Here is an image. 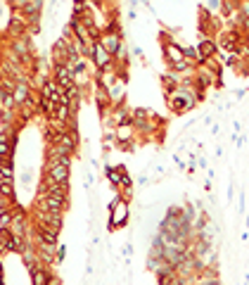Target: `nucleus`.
<instances>
[{"mask_svg": "<svg viewBox=\"0 0 249 285\" xmlns=\"http://www.w3.org/2000/svg\"><path fill=\"white\" fill-rule=\"evenodd\" d=\"M197 48H199V53H202V57H204V62H207V57H214V55H216V43L211 41V38H204Z\"/></svg>", "mask_w": 249, "mask_h": 285, "instance_id": "obj_13", "label": "nucleus"}, {"mask_svg": "<svg viewBox=\"0 0 249 285\" xmlns=\"http://www.w3.org/2000/svg\"><path fill=\"white\" fill-rule=\"evenodd\" d=\"M33 217H36V226L50 228V231H55V233H59L62 226H64L62 214H57V212H38V209H33Z\"/></svg>", "mask_w": 249, "mask_h": 285, "instance_id": "obj_5", "label": "nucleus"}, {"mask_svg": "<svg viewBox=\"0 0 249 285\" xmlns=\"http://www.w3.org/2000/svg\"><path fill=\"white\" fill-rule=\"evenodd\" d=\"M93 64H95L100 71H105V69H116L114 64H116V57L102 45V41H95V48H93Z\"/></svg>", "mask_w": 249, "mask_h": 285, "instance_id": "obj_4", "label": "nucleus"}, {"mask_svg": "<svg viewBox=\"0 0 249 285\" xmlns=\"http://www.w3.org/2000/svg\"><path fill=\"white\" fill-rule=\"evenodd\" d=\"M110 91V97H111V105H121V100L126 97V76H119L114 86L107 88Z\"/></svg>", "mask_w": 249, "mask_h": 285, "instance_id": "obj_11", "label": "nucleus"}, {"mask_svg": "<svg viewBox=\"0 0 249 285\" xmlns=\"http://www.w3.org/2000/svg\"><path fill=\"white\" fill-rule=\"evenodd\" d=\"M64 207H67V197L48 195V192H41L36 197V202H33V209H38V212H57V214H62Z\"/></svg>", "mask_w": 249, "mask_h": 285, "instance_id": "obj_3", "label": "nucleus"}, {"mask_svg": "<svg viewBox=\"0 0 249 285\" xmlns=\"http://www.w3.org/2000/svg\"><path fill=\"white\" fill-rule=\"evenodd\" d=\"M128 200L124 197H114L110 202V231H116V228H124L128 223Z\"/></svg>", "mask_w": 249, "mask_h": 285, "instance_id": "obj_2", "label": "nucleus"}, {"mask_svg": "<svg viewBox=\"0 0 249 285\" xmlns=\"http://www.w3.org/2000/svg\"><path fill=\"white\" fill-rule=\"evenodd\" d=\"M147 181H150L147 176H140V178H138V183H140V186H147Z\"/></svg>", "mask_w": 249, "mask_h": 285, "instance_id": "obj_20", "label": "nucleus"}, {"mask_svg": "<svg viewBox=\"0 0 249 285\" xmlns=\"http://www.w3.org/2000/svg\"><path fill=\"white\" fill-rule=\"evenodd\" d=\"M219 283H221V278H219L216 266L202 269V271H197V276H194V285H219Z\"/></svg>", "mask_w": 249, "mask_h": 285, "instance_id": "obj_10", "label": "nucleus"}, {"mask_svg": "<svg viewBox=\"0 0 249 285\" xmlns=\"http://www.w3.org/2000/svg\"><path fill=\"white\" fill-rule=\"evenodd\" d=\"M53 79L59 83V88H62L64 93H67L69 88H74V86H79V83H76V76H74V67H69V64H57Z\"/></svg>", "mask_w": 249, "mask_h": 285, "instance_id": "obj_6", "label": "nucleus"}, {"mask_svg": "<svg viewBox=\"0 0 249 285\" xmlns=\"http://www.w3.org/2000/svg\"><path fill=\"white\" fill-rule=\"evenodd\" d=\"M0 192H2V200H14L12 183H2V186H0Z\"/></svg>", "mask_w": 249, "mask_h": 285, "instance_id": "obj_18", "label": "nucleus"}, {"mask_svg": "<svg viewBox=\"0 0 249 285\" xmlns=\"http://www.w3.org/2000/svg\"><path fill=\"white\" fill-rule=\"evenodd\" d=\"M0 176H2V183H14L12 164H2V166H0Z\"/></svg>", "mask_w": 249, "mask_h": 285, "instance_id": "obj_16", "label": "nucleus"}, {"mask_svg": "<svg viewBox=\"0 0 249 285\" xmlns=\"http://www.w3.org/2000/svg\"><path fill=\"white\" fill-rule=\"evenodd\" d=\"M12 221H14V214L10 212V209H5V207H2V217H0V231H10Z\"/></svg>", "mask_w": 249, "mask_h": 285, "instance_id": "obj_15", "label": "nucleus"}, {"mask_svg": "<svg viewBox=\"0 0 249 285\" xmlns=\"http://www.w3.org/2000/svg\"><path fill=\"white\" fill-rule=\"evenodd\" d=\"M45 178L53 183H69V164H57L45 169Z\"/></svg>", "mask_w": 249, "mask_h": 285, "instance_id": "obj_8", "label": "nucleus"}, {"mask_svg": "<svg viewBox=\"0 0 249 285\" xmlns=\"http://www.w3.org/2000/svg\"><path fill=\"white\" fill-rule=\"evenodd\" d=\"M166 95V102H168V107L171 112H176V114H185V112H190V109L202 100V95L197 91V86H178V88H173V91H168Z\"/></svg>", "mask_w": 249, "mask_h": 285, "instance_id": "obj_1", "label": "nucleus"}, {"mask_svg": "<svg viewBox=\"0 0 249 285\" xmlns=\"http://www.w3.org/2000/svg\"><path fill=\"white\" fill-rule=\"evenodd\" d=\"M67 257V247L64 245H57V261H64Z\"/></svg>", "mask_w": 249, "mask_h": 285, "instance_id": "obj_19", "label": "nucleus"}, {"mask_svg": "<svg viewBox=\"0 0 249 285\" xmlns=\"http://www.w3.org/2000/svg\"><path fill=\"white\" fill-rule=\"evenodd\" d=\"M107 181H110L114 188H128L131 186V176L126 174L124 166H116V169H107Z\"/></svg>", "mask_w": 249, "mask_h": 285, "instance_id": "obj_7", "label": "nucleus"}, {"mask_svg": "<svg viewBox=\"0 0 249 285\" xmlns=\"http://www.w3.org/2000/svg\"><path fill=\"white\" fill-rule=\"evenodd\" d=\"M221 7H223V0H207V2H204V10H207V12H219Z\"/></svg>", "mask_w": 249, "mask_h": 285, "instance_id": "obj_17", "label": "nucleus"}, {"mask_svg": "<svg viewBox=\"0 0 249 285\" xmlns=\"http://www.w3.org/2000/svg\"><path fill=\"white\" fill-rule=\"evenodd\" d=\"M38 231V243H45V245H57V233L50 231V228H36Z\"/></svg>", "mask_w": 249, "mask_h": 285, "instance_id": "obj_12", "label": "nucleus"}, {"mask_svg": "<svg viewBox=\"0 0 249 285\" xmlns=\"http://www.w3.org/2000/svg\"><path fill=\"white\" fill-rule=\"evenodd\" d=\"M50 276H53V273L45 271V266H43V269H36V271L31 273V285H48Z\"/></svg>", "mask_w": 249, "mask_h": 285, "instance_id": "obj_14", "label": "nucleus"}, {"mask_svg": "<svg viewBox=\"0 0 249 285\" xmlns=\"http://www.w3.org/2000/svg\"><path fill=\"white\" fill-rule=\"evenodd\" d=\"M136 133H138V128H136V124H133V122L116 126V140H119L124 148H128V143H133Z\"/></svg>", "mask_w": 249, "mask_h": 285, "instance_id": "obj_9", "label": "nucleus"}]
</instances>
